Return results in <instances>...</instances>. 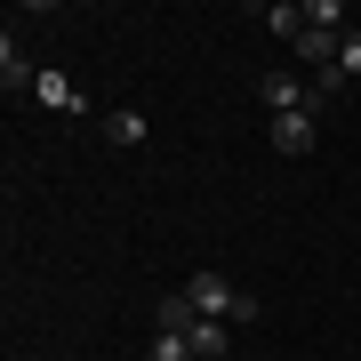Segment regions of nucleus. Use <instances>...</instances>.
Segmentation results:
<instances>
[{
    "instance_id": "8",
    "label": "nucleus",
    "mask_w": 361,
    "mask_h": 361,
    "mask_svg": "<svg viewBox=\"0 0 361 361\" xmlns=\"http://www.w3.org/2000/svg\"><path fill=\"white\" fill-rule=\"evenodd\" d=\"M145 361H201L185 337H169V329H153V345H145Z\"/></svg>"
},
{
    "instance_id": "9",
    "label": "nucleus",
    "mask_w": 361,
    "mask_h": 361,
    "mask_svg": "<svg viewBox=\"0 0 361 361\" xmlns=\"http://www.w3.org/2000/svg\"><path fill=\"white\" fill-rule=\"evenodd\" d=\"M305 25H322V32H345V8H337V0H313V8H305Z\"/></svg>"
},
{
    "instance_id": "11",
    "label": "nucleus",
    "mask_w": 361,
    "mask_h": 361,
    "mask_svg": "<svg viewBox=\"0 0 361 361\" xmlns=\"http://www.w3.org/2000/svg\"><path fill=\"white\" fill-rule=\"evenodd\" d=\"M337 73H345V80H361V32H345V49H337Z\"/></svg>"
},
{
    "instance_id": "3",
    "label": "nucleus",
    "mask_w": 361,
    "mask_h": 361,
    "mask_svg": "<svg viewBox=\"0 0 361 361\" xmlns=\"http://www.w3.org/2000/svg\"><path fill=\"white\" fill-rule=\"evenodd\" d=\"M32 97L49 104V113H65V121H80V113H89V97H80L65 73H40V80H32Z\"/></svg>"
},
{
    "instance_id": "5",
    "label": "nucleus",
    "mask_w": 361,
    "mask_h": 361,
    "mask_svg": "<svg viewBox=\"0 0 361 361\" xmlns=\"http://www.w3.org/2000/svg\"><path fill=\"white\" fill-rule=\"evenodd\" d=\"M185 345H193L201 361H225V353H233V329H225V322H209V313H201V322L185 329Z\"/></svg>"
},
{
    "instance_id": "4",
    "label": "nucleus",
    "mask_w": 361,
    "mask_h": 361,
    "mask_svg": "<svg viewBox=\"0 0 361 361\" xmlns=\"http://www.w3.org/2000/svg\"><path fill=\"white\" fill-rule=\"evenodd\" d=\"M337 49H345V32H322V25H305V32H297V56H305L313 73H329V65H337Z\"/></svg>"
},
{
    "instance_id": "10",
    "label": "nucleus",
    "mask_w": 361,
    "mask_h": 361,
    "mask_svg": "<svg viewBox=\"0 0 361 361\" xmlns=\"http://www.w3.org/2000/svg\"><path fill=\"white\" fill-rule=\"evenodd\" d=\"M265 25L281 32V40H297V32H305V8H265Z\"/></svg>"
},
{
    "instance_id": "7",
    "label": "nucleus",
    "mask_w": 361,
    "mask_h": 361,
    "mask_svg": "<svg viewBox=\"0 0 361 361\" xmlns=\"http://www.w3.org/2000/svg\"><path fill=\"white\" fill-rule=\"evenodd\" d=\"M0 80H8V89H32V80H40V73L25 65V49H16V32L0 40Z\"/></svg>"
},
{
    "instance_id": "2",
    "label": "nucleus",
    "mask_w": 361,
    "mask_h": 361,
    "mask_svg": "<svg viewBox=\"0 0 361 361\" xmlns=\"http://www.w3.org/2000/svg\"><path fill=\"white\" fill-rule=\"evenodd\" d=\"M313 137H322V129H313V113H273V153L305 161V153H313Z\"/></svg>"
},
{
    "instance_id": "6",
    "label": "nucleus",
    "mask_w": 361,
    "mask_h": 361,
    "mask_svg": "<svg viewBox=\"0 0 361 361\" xmlns=\"http://www.w3.org/2000/svg\"><path fill=\"white\" fill-rule=\"evenodd\" d=\"M104 145H145V113H137V104L104 113Z\"/></svg>"
},
{
    "instance_id": "1",
    "label": "nucleus",
    "mask_w": 361,
    "mask_h": 361,
    "mask_svg": "<svg viewBox=\"0 0 361 361\" xmlns=\"http://www.w3.org/2000/svg\"><path fill=\"white\" fill-rule=\"evenodd\" d=\"M185 297H193V305L209 313V322H225V329H249V322H257V297H249V289H233L225 281V273H193V281H185Z\"/></svg>"
}]
</instances>
